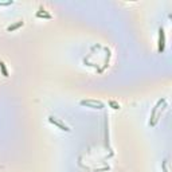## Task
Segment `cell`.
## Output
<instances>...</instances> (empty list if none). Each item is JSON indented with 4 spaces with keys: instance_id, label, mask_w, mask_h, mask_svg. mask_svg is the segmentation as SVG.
I'll return each mask as SVG.
<instances>
[{
    "instance_id": "6da1fadb",
    "label": "cell",
    "mask_w": 172,
    "mask_h": 172,
    "mask_svg": "<svg viewBox=\"0 0 172 172\" xmlns=\"http://www.w3.org/2000/svg\"><path fill=\"white\" fill-rule=\"evenodd\" d=\"M81 105L86 108H91V109H104V106H105L104 102L97 101V100H82Z\"/></svg>"
},
{
    "instance_id": "7a4b0ae2",
    "label": "cell",
    "mask_w": 172,
    "mask_h": 172,
    "mask_svg": "<svg viewBox=\"0 0 172 172\" xmlns=\"http://www.w3.org/2000/svg\"><path fill=\"white\" fill-rule=\"evenodd\" d=\"M166 101V100H159L157 101V104H156V106L153 108V110H152V114H151V121H149V124L153 126V125H156V122H157V120H159V117H160V112H159V109L160 106H162V104Z\"/></svg>"
},
{
    "instance_id": "3957f363",
    "label": "cell",
    "mask_w": 172,
    "mask_h": 172,
    "mask_svg": "<svg viewBox=\"0 0 172 172\" xmlns=\"http://www.w3.org/2000/svg\"><path fill=\"white\" fill-rule=\"evenodd\" d=\"M49 121H50L51 124H53V125H55L57 128H59L61 130H65V132H70V130H71L70 128H69L67 125H66L65 122H62L59 118H55V117H53V116L49 117Z\"/></svg>"
},
{
    "instance_id": "277c9868",
    "label": "cell",
    "mask_w": 172,
    "mask_h": 172,
    "mask_svg": "<svg viewBox=\"0 0 172 172\" xmlns=\"http://www.w3.org/2000/svg\"><path fill=\"white\" fill-rule=\"evenodd\" d=\"M157 43H159V47H157L159 53H163L164 49H166V32L162 27L159 28V41H157Z\"/></svg>"
},
{
    "instance_id": "5b68a950",
    "label": "cell",
    "mask_w": 172,
    "mask_h": 172,
    "mask_svg": "<svg viewBox=\"0 0 172 172\" xmlns=\"http://www.w3.org/2000/svg\"><path fill=\"white\" fill-rule=\"evenodd\" d=\"M36 18H45V19H51L53 16H51L45 8H42V7H41V8H39V11L36 12Z\"/></svg>"
},
{
    "instance_id": "8992f818",
    "label": "cell",
    "mask_w": 172,
    "mask_h": 172,
    "mask_svg": "<svg viewBox=\"0 0 172 172\" xmlns=\"http://www.w3.org/2000/svg\"><path fill=\"white\" fill-rule=\"evenodd\" d=\"M24 23H23V20H19V22H16V23H14V24H11V26H8L7 27V31H15V30H18L19 27H22Z\"/></svg>"
},
{
    "instance_id": "52a82bcc",
    "label": "cell",
    "mask_w": 172,
    "mask_h": 172,
    "mask_svg": "<svg viewBox=\"0 0 172 172\" xmlns=\"http://www.w3.org/2000/svg\"><path fill=\"white\" fill-rule=\"evenodd\" d=\"M0 70H2V74L4 77H8V71H7V67H6V63L3 61H0Z\"/></svg>"
},
{
    "instance_id": "ba28073f",
    "label": "cell",
    "mask_w": 172,
    "mask_h": 172,
    "mask_svg": "<svg viewBox=\"0 0 172 172\" xmlns=\"http://www.w3.org/2000/svg\"><path fill=\"white\" fill-rule=\"evenodd\" d=\"M109 104H110L112 106H113V109H120V105H118V104H116L114 101H110V102H109Z\"/></svg>"
},
{
    "instance_id": "9c48e42d",
    "label": "cell",
    "mask_w": 172,
    "mask_h": 172,
    "mask_svg": "<svg viewBox=\"0 0 172 172\" xmlns=\"http://www.w3.org/2000/svg\"><path fill=\"white\" fill-rule=\"evenodd\" d=\"M167 164H168L167 162H164V163H163V168H164V172H168V168H167Z\"/></svg>"
},
{
    "instance_id": "30bf717a",
    "label": "cell",
    "mask_w": 172,
    "mask_h": 172,
    "mask_svg": "<svg viewBox=\"0 0 172 172\" xmlns=\"http://www.w3.org/2000/svg\"><path fill=\"white\" fill-rule=\"evenodd\" d=\"M12 4V2H6V3H0V6H10Z\"/></svg>"
}]
</instances>
